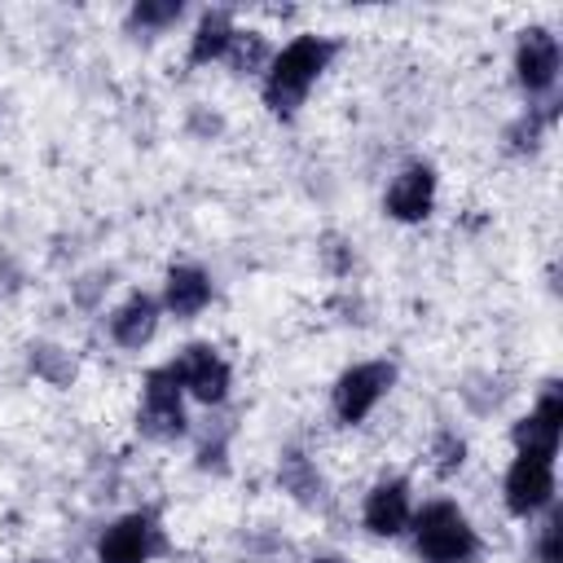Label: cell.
<instances>
[{
    "instance_id": "obj_2",
    "label": "cell",
    "mask_w": 563,
    "mask_h": 563,
    "mask_svg": "<svg viewBox=\"0 0 563 563\" xmlns=\"http://www.w3.org/2000/svg\"><path fill=\"white\" fill-rule=\"evenodd\" d=\"M413 541L422 563H471L479 541L453 501H431L413 515Z\"/></svg>"
},
{
    "instance_id": "obj_5",
    "label": "cell",
    "mask_w": 563,
    "mask_h": 563,
    "mask_svg": "<svg viewBox=\"0 0 563 563\" xmlns=\"http://www.w3.org/2000/svg\"><path fill=\"white\" fill-rule=\"evenodd\" d=\"M167 369H172L176 383H180L189 396H198L202 405H220V400L229 396V365L220 361V352H216L211 343H189Z\"/></svg>"
},
{
    "instance_id": "obj_18",
    "label": "cell",
    "mask_w": 563,
    "mask_h": 563,
    "mask_svg": "<svg viewBox=\"0 0 563 563\" xmlns=\"http://www.w3.org/2000/svg\"><path fill=\"white\" fill-rule=\"evenodd\" d=\"M550 119H554V110H545V114H541V110H528L519 123H510V132H506L510 150H515V154H532V150L541 145V128H545Z\"/></svg>"
},
{
    "instance_id": "obj_21",
    "label": "cell",
    "mask_w": 563,
    "mask_h": 563,
    "mask_svg": "<svg viewBox=\"0 0 563 563\" xmlns=\"http://www.w3.org/2000/svg\"><path fill=\"white\" fill-rule=\"evenodd\" d=\"M559 537H563V515L554 510L545 519V528H541V541H537V559L541 563H559Z\"/></svg>"
},
{
    "instance_id": "obj_7",
    "label": "cell",
    "mask_w": 563,
    "mask_h": 563,
    "mask_svg": "<svg viewBox=\"0 0 563 563\" xmlns=\"http://www.w3.org/2000/svg\"><path fill=\"white\" fill-rule=\"evenodd\" d=\"M515 79L528 97H541L559 79V40L545 26H528L515 48Z\"/></svg>"
},
{
    "instance_id": "obj_17",
    "label": "cell",
    "mask_w": 563,
    "mask_h": 563,
    "mask_svg": "<svg viewBox=\"0 0 563 563\" xmlns=\"http://www.w3.org/2000/svg\"><path fill=\"white\" fill-rule=\"evenodd\" d=\"M180 0H141V4H132V13H128V26H136V31H163V26H172L176 18H180Z\"/></svg>"
},
{
    "instance_id": "obj_19",
    "label": "cell",
    "mask_w": 563,
    "mask_h": 563,
    "mask_svg": "<svg viewBox=\"0 0 563 563\" xmlns=\"http://www.w3.org/2000/svg\"><path fill=\"white\" fill-rule=\"evenodd\" d=\"M31 365L48 378V383H66L70 374H75V365L66 361V352L62 347H48V343H40V347H31Z\"/></svg>"
},
{
    "instance_id": "obj_3",
    "label": "cell",
    "mask_w": 563,
    "mask_h": 563,
    "mask_svg": "<svg viewBox=\"0 0 563 563\" xmlns=\"http://www.w3.org/2000/svg\"><path fill=\"white\" fill-rule=\"evenodd\" d=\"M391 383H396V365L391 361H365V365L343 369L339 383H334V413H339V422H361L387 396Z\"/></svg>"
},
{
    "instance_id": "obj_6",
    "label": "cell",
    "mask_w": 563,
    "mask_h": 563,
    "mask_svg": "<svg viewBox=\"0 0 563 563\" xmlns=\"http://www.w3.org/2000/svg\"><path fill=\"white\" fill-rule=\"evenodd\" d=\"M554 497V457H537V453H519L515 466L506 471V506L510 515H537L541 506H550Z\"/></svg>"
},
{
    "instance_id": "obj_4",
    "label": "cell",
    "mask_w": 563,
    "mask_h": 563,
    "mask_svg": "<svg viewBox=\"0 0 563 563\" xmlns=\"http://www.w3.org/2000/svg\"><path fill=\"white\" fill-rule=\"evenodd\" d=\"M136 427H141V435H150V440H176V435H185L180 383H176V374H172L167 365L145 374V400H141Z\"/></svg>"
},
{
    "instance_id": "obj_10",
    "label": "cell",
    "mask_w": 563,
    "mask_h": 563,
    "mask_svg": "<svg viewBox=\"0 0 563 563\" xmlns=\"http://www.w3.org/2000/svg\"><path fill=\"white\" fill-rule=\"evenodd\" d=\"M431 202H435V172L422 167V163L405 167V172L391 180V189H387V216H396V220H405V224L427 220V216H431Z\"/></svg>"
},
{
    "instance_id": "obj_20",
    "label": "cell",
    "mask_w": 563,
    "mask_h": 563,
    "mask_svg": "<svg viewBox=\"0 0 563 563\" xmlns=\"http://www.w3.org/2000/svg\"><path fill=\"white\" fill-rule=\"evenodd\" d=\"M431 466H435V475H453L457 466H462V457H466V444H462V435H453V431H440L435 435V444H431Z\"/></svg>"
},
{
    "instance_id": "obj_22",
    "label": "cell",
    "mask_w": 563,
    "mask_h": 563,
    "mask_svg": "<svg viewBox=\"0 0 563 563\" xmlns=\"http://www.w3.org/2000/svg\"><path fill=\"white\" fill-rule=\"evenodd\" d=\"M312 563H343L339 554H321V559H312Z\"/></svg>"
},
{
    "instance_id": "obj_1",
    "label": "cell",
    "mask_w": 563,
    "mask_h": 563,
    "mask_svg": "<svg viewBox=\"0 0 563 563\" xmlns=\"http://www.w3.org/2000/svg\"><path fill=\"white\" fill-rule=\"evenodd\" d=\"M330 57H334V40H325V35H299V40H290V44L273 57V66H268L264 106H268L273 114H282V119H290V114L303 106L312 79L325 70Z\"/></svg>"
},
{
    "instance_id": "obj_11",
    "label": "cell",
    "mask_w": 563,
    "mask_h": 563,
    "mask_svg": "<svg viewBox=\"0 0 563 563\" xmlns=\"http://www.w3.org/2000/svg\"><path fill=\"white\" fill-rule=\"evenodd\" d=\"M409 523V484L405 479H383L365 497V528L374 537H396Z\"/></svg>"
},
{
    "instance_id": "obj_12",
    "label": "cell",
    "mask_w": 563,
    "mask_h": 563,
    "mask_svg": "<svg viewBox=\"0 0 563 563\" xmlns=\"http://www.w3.org/2000/svg\"><path fill=\"white\" fill-rule=\"evenodd\" d=\"M158 330V303L150 295H132L114 317H110V334L119 347H145Z\"/></svg>"
},
{
    "instance_id": "obj_16",
    "label": "cell",
    "mask_w": 563,
    "mask_h": 563,
    "mask_svg": "<svg viewBox=\"0 0 563 563\" xmlns=\"http://www.w3.org/2000/svg\"><path fill=\"white\" fill-rule=\"evenodd\" d=\"M224 62H229L238 75L260 70V66L268 62V44H264V35H260V31H233V40H229V48H224Z\"/></svg>"
},
{
    "instance_id": "obj_14",
    "label": "cell",
    "mask_w": 563,
    "mask_h": 563,
    "mask_svg": "<svg viewBox=\"0 0 563 563\" xmlns=\"http://www.w3.org/2000/svg\"><path fill=\"white\" fill-rule=\"evenodd\" d=\"M233 31H238V26L229 22V13H224V9L202 13V22H198V31H194V44H189V62H194V66H202V62L224 57V48H229Z\"/></svg>"
},
{
    "instance_id": "obj_15",
    "label": "cell",
    "mask_w": 563,
    "mask_h": 563,
    "mask_svg": "<svg viewBox=\"0 0 563 563\" xmlns=\"http://www.w3.org/2000/svg\"><path fill=\"white\" fill-rule=\"evenodd\" d=\"M277 475H282V484H286L303 506H317V501H321V475L308 466V457H303V453H286Z\"/></svg>"
},
{
    "instance_id": "obj_8",
    "label": "cell",
    "mask_w": 563,
    "mask_h": 563,
    "mask_svg": "<svg viewBox=\"0 0 563 563\" xmlns=\"http://www.w3.org/2000/svg\"><path fill=\"white\" fill-rule=\"evenodd\" d=\"M559 431H563V396H559V383H545L537 409L528 418L515 422L510 440L519 453H537V457H554L559 449Z\"/></svg>"
},
{
    "instance_id": "obj_9",
    "label": "cell",
    "mask_w": 563,
    "mask_h": 563,
    "mask_svg": "<svg viewBox=\"0 0 563 563\" xmlns=\"http://www.w3.org/2000/svg\"><path fill=\"white\" fill-rule=\"evenodd\" d=\"M158 550V528L154 515H123L119 523L106 528L101 545H97V563H145Z\"/></svg>"
},
{
    "instance_id": "obj_13",
    "label": "cell",
    "mask_w": 563,
    "mask_h": 563,
    "mask_svg": "<svg viewBox=\"0 0 563 563\" xmlns=\"http://www.w3.org/2000/svg\"><path fill=\"white\" fill-rule=\"evenodd\" d=\"M163 299H167V312H172V317H194V312H202L207 299H211V277H207L202 268H189V264H185V268H172Z\"/></svg>"
}]
</instances>
